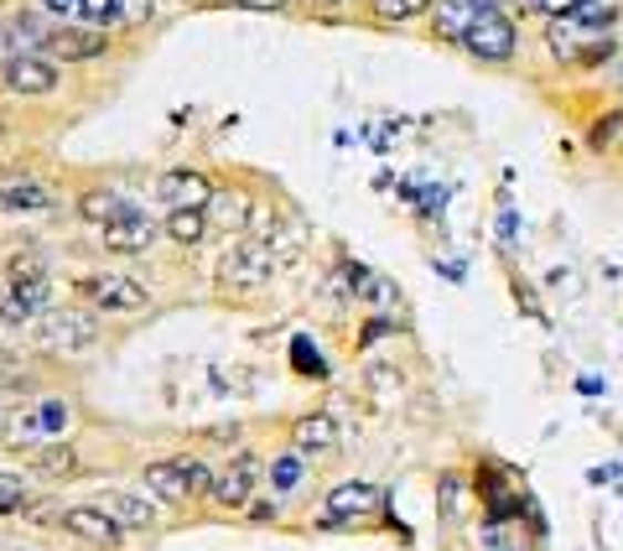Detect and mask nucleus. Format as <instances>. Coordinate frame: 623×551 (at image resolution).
<instances>
[{
  "mask_svg": "<svg viewBox=\"0 0 623 551\" xmlns=\"http://www.w3.org/2000/svg\"><path fill=\"white\" fill-rule=\"evenodd\" d=\"M270 276H276V256H270L266 240H245V235H239V240L219 256V287L235 297L266 292Z\"/></svg>",
  "mask_w": 623,
  "mask_h": 551,
  "instance_id": "1",
  "label": "nucleus"
},
{
  "mask_svg": "<svg viewBox=\"0 0 623 551\" xmlns=\"http://www.w3.org/2000/svg\"><path fill=\"white\" fill-rule=\"evenodd\" d=\"M73 297H84L89 312H104V318H125V312H141L152 302V292L125 271H89L73 281Z\"/></svg>",
  "mask_w": 623,
  "mask_h": 551,
  "instance_id": "2",
  "label": "nucleus"
},
{
  "mask_svg": "<svg viewBox=\"0 0 623 551\" xmlns=\"http://www.w3.org/2000/svg\"><path fill=\"white\" fill-rule=\"evenodd\" d=\"M37 339H42L48 354L73 360V354H89V349L100 344V318L89 308H48L37 318Z\"/></svg>",
  "mask_w": 623,
  "mask_h": 551,
  "instance_id": "3",
  "label": "nucleus"
},
{
  "mask_svg": "<svg viewBox=\"0 0 623 551\" xmlns=\"http://www.w3.org/2000/svg\"><path fill=\"white\" fill-rule=\"evenodd\" d=\"M463 52H468V58H478V63H489V69H505L509 58L520 52V27L509 21V11L484 6V17L473 21L468 37H463Z\"/></svg>",
  "mask_w": 623,
  "mask_h": 551,
  "instance_id": "4",
  "label": "nucleus"
},
{
  "mask_svg": "<svg viewBox=\"0 0 623 551\" xmlns=\"http://www.w3.org/2000/svg\"><path fill=\"white\" fill-rule=\"evenodd\" d=\"M380 505H385V495L374 484H338L333 495L322 500L318 526L322 531H354V526H370L380 516Z\"/></svg>",
  "mask_w": 623,
  "mask_h": 551,
  "instance_id": "5",
  "label": "nucleus"
},
{
  "mask_svg": "<svg viewBox=\"0 0 623 551\" xmlns=\"http://www.w3.org/2000/svg\"><path fill=\"white\" fill-rule=\"evenodd\" d=\"M266 474V458H255V453H235L224 468H214V495L208 500L224 505V510H245L255 500V484Z\"/></svg>",
  "mask_w": 623,
  "mask_h": 551,
  "instance_id": "6",
  "label": "nucleus"
},
{
  "mask_svg": "<svg viewBox=\"0 0 623 551\" xmlns=\"http://www.w3.org/2000/svg\"><path fill=\"white\" fill-rule=\"evenodd\" d=\"M52 520H58L68 536H79L84 547H100V551H120V547H125V531H120L115 520L104 516L94 500H89V505H68V510H58Z\"/></svg>",
  "mask_w": 623,
  "mask_h": 551,
  "instance_id": "7",
  "label": "nucleus"
},
{
  "mask_svg": "<svg viewBox=\"0 0 623 551\" xmlns=\"http://www.w3.org/2000/svg\"><path fill=\"white\" fill-rule=\"evenodd\" d=\"M156 198L167 208H198V214H208L214 198H219V188H214V177L198 173V167H172V173L156 177Z\"/></svg>",
  "mask_w": 623,
  "mask_h": 551,
  "instance_id": "8",
  "label": "nucleus"
},
{
  "mask_svg": "<svg viewBox=\"0 0 623 551\" xmlns=\"http://www.w3.org/2000/svg\"><path fill=\"white\" fill-rule=\"evenodd\" d=\"M58 63L52 58H42V52H27V58H6V69H0V84H6V94H21V100H42V94H52L58 89Z\"/></svg>",
  "mask_w": 623,
  "mask_h": 551,
  "instance_id": "9",
  "label": "nucleus"
},
{
  "mask_svg": "<svg viewBox=\"0 0 623 551\" xmlns=\"http://www.w3.org/2000/svg\"><path fill=\"white\" fill-rule=\"evenodd\" d=\"M100 235H104V250H115V256H146V250L162 240V225H156L146 208L131 204L120 219H110Z\"/></svg>",
  "mask_w": 623,
  "mask_h": 551,
  "instance_id": "10",
  "label": "nucleus"
},
{
  "mask_svg": "<svg viewBox=\"0 0 623 551\" xmlns=\"http://www.w3.org/2000/svg\"><path fill=\"white\" fill-rule=\"evenodd\" d=\"M291 448L302 458H322V453L343 448V422L333 412H307L297 427H291Z\"/></svg>",
  "mask_w": 623,
  "mask_h": 551,
  "instance_id": "11",
  "label": "nucleus"
},
{
  "mask_svg": "<svg viewBox=\"0 0 623 551\" xmlns=\"http://www.w3.org/2000/svg\"><path fill=\"white\" fill-rule=\"evenodd\" d=\"M52 308V281L48 287H17V281H0V323L6 328H27Z\"/></svg>",
  "mask_w": 623,
  "mask_h": 551,
  "instance_id": "12",
  "label": "nucleus"
},
{
  "mask_svg": "<svg viewBox=\"0 0 623 551\" xmlns=\"http://www.w3.org/2000/svg\"><path fill=\"white\" fill-rule=\"evenodd\" d=\"M484 6L489 0H432V37L437 42H453V48H463V37H468V27L478 17H484Z\"/></svg>",
  "mask_w": 623,
  "mask_h": 551,
  "instance_id": "13",
  "label": "nucleus"
},
{
  "mask_svg": "<svg viewBox=\"0 0 623 551\" xmlns=\"http://www.w3.org/2000/svg\"><path fill=\"white\" fill-rule=\"evenodd\" d=\"M58 208V193L37 177H21L17 183H0V214H52Z\"/></svg>",
  "mask_w": 623,
  "mask_h": 551,
  "instance_id": "14",
  "label": "nucleus"
},
{
  "mask_svg": "<svg viewBox=\"0 0 623 551\" xmlns=\"http://www.w3.org/2000/svg\"><path fill=\"white\" fill-rule=\"evenodd\" d=\"M104 48H110V37L94 32V27H52V42H48V52L63 58V63H89Z\"/></svg>",
  "mask_w": 623,
  "mask_h": 551,
  "instance_id": "15",
  "label": "nucleus"
},
{
  "mask_svg": "<svg viewBox=\"0 0 623 551\" xmlns=\"http://www.w3.org/2000/svg\"><path fill=\"white\" fill-rule=\"evenodd\" d=\"M94 505H100L104 516L115 520L120 531H146V526L156 520V505H146L141 495H125V489H104Z\"/></svg>",
  "mask_w": 623,
  "mask_h": 551,
  "instance_id": "16",
  "label": "nucleus"
},
{
  "mask_svg": "<svg viewBox=\"0 0 623 551\" xmlns=\"http://www.w3.org/2000/svg\"><path fill=\"white\" fill-rule=\"evenodd\" d=\"M73 427V412H68L63 401H37L32 412L21 416V427L11 432L17 443H32V437H63Z\"/></svg>",
  "mask_w": 623,
  "mask_h": 551,
  "instance_id": "17",
  "label": "nucleus"
},
{
  "mask_svg": "<svg viewBox=\"0 0 623 551\" xmlns=\"http://www.w3.org/2000/svg\"><path fill=\"white\" fill-rule=\"evenodd\" d=\"M146 495H156L162 505H193V489H187V474L177 458H156L146 464Z\"/></svg>",
  "mask_w": 623,
  "mask_h": 551,
  "instance_id": "18",
  "label": "nucleus"
},
{
  "mask_svg": "<svg viewBox=\"0 0 623 551\" xmlns=\"http://www.w3.org/2000/svg\"><path fill=\"white\" fill-rule=\"evenodd\" d=\"M52 42V27L42 17H11L6 27H0V48H6V58H27V52L48 48Z\"/></svg>",
  "mask_w": 623,
  "mask_h": 551,
  "instance_id": "19",
  "label": "nucleus"
},
{
  "mask_svg": "<svg viewBox=\"0 0 623 551\" xmlns=\"http://www.w3.org/2000/svg\"><path fill=\"white\" fill-rule=\"evenodd\" d=\"M588 37H598V32H582L572 17H546V48H551V58H557V63H567V69H572V58L582 52V42H588Z\"/></svg>",
  "mask_w": 623,
  "mask_h": 551,
  "instance_id": "20",
  "label": "nucleus"
},
{
  "mask_svg": "<svg viewBox=\"0 0 623 551\" xmlns=\"http://www.w3.org/2000/svg\"><path fill=\"white\" fill-rule=\"evenodd\" d=\"M364 11L374 27H411L432 11V0H364Z\"/></svg>",
  "mask_w": 623,
  "mask_h": 551,
  "instance_id": "21",
  "label": "nucleus"
},
{
  "mask_svg": "<svg viewBox=\"0 0 623 551\" xmlns=\"http://www.w3.org/2000/svg\"><path fill=\"white\" fill-rule=\"evenodd\" d=\"M162 235H167L172 245L193 250V245L208 235V214H198V208H167V219H162Z\"/></svg>",
  "mask_w": 623,
  "mask_h": 551,
  "instance_id": "22",
  "label": "nucleus"
},
{
  "mask_svg": "<svg viewBox=\"0 0 623 551\" xmlns=\"http://www.w3.org/2000/svg\"><path fill=\"white\" fill-rule=\"evenodd\" d=\"M567 17H572L582 32H613L623 21V0H577Z\"/></svg>",
  "mask_w": 623,
  "mask_h": 551,
  "instance_id": "23",
  "label": "nucleus"
},
{
  "mask_svg": "<svg viewBox=\"0 0 623 551\" xmlns=\"http://www.w3.org/2000/svg\"><path fill=\"white\" fill-rule=\"evenodd\" d=\"M125 198H120L115 188H89L84 198H79V219H84V225H110V219H120V214H125Z\"/></svg>",
  "mask_w": 623,
  "mask_h": 551,
  "instance_id": "24",
  "label": "nucleus"
},
{
  "mask_svg": "<svg viewBox=\"0 0 623 551\" xmlns=\"http://www.w3.org/2000/svg\"><path fill=\"white\" fill-rule=\"evenodd\" d=\"M270 489L276 495H291V489H302V479L312 474V458H302V453L291 448V453H281V458H270Z\"/></svg>",
  "mask_w": 623,
  "mask_h": 551,
  "instance_id": "25",
  "label": "nucleus"
},
{
  "mask_svg": "<svg viewBox=\"0 0 623 551\" xmlns=\"http://www.w3.org/2000/svg\"><path fill=\"white\" fill-rule=\"evenodd\" d=\"M6 281H17V287H48V260L37 256V250H17V256L6 260Z\"/></svg>",
  "mask_w": 623,
  "mask_h": 551,
  "instance_id": "26",
  "label": "nucleus"
},
{
  "mask_svg": "<svg viewBox=\"0 0 623 551\" xmlns=\"http://www.w3.org/2000/svg\"><path fill=\"white\" fill-rule=\"evenodd\" d=\"M79 21L94 32H110L125 21V0H79Z\"/></svg>",
  "mask_w": 623,
  "mask_h": 551,
  "instance_id": "27",
  "label": "nucleus"
},
{
  "mask_svg": "<svg viewBox=\"0 0 623 551\" xmlns=\"http://www.w3.org/2000/svg\"><path fill=\"white\" fill-rule=\"evenodd\" d=\"M619 141H623V110H608V115H598V121L588 125V146H592V152L608 156Z\"/></svg>",
  "mask_w": 623,
  "mask_h": 551,
  "instance_id": "28",
  "label": "nucleus"
},
{
  "mask_svg": "<svg viewBox=\"0 0 623 551\" xmlns=\"http://www.w3.org/2000/svg\"><path fill=\"white\" fill-rule=\"evenodd\" d=\"M32 468H37V474H48V479H68V474L79 468V458H73V448H63V443H52V448H37Z\"/></svg>",
  "mask_w": 623,
  "mask_h": 551,
  "instance_id": "29",
  "label": "nucleus"
},
{
  "mask_svg": "<svg viewBox=\"0 0 623 551\" xmlns=\"http://www.w3.org/2000/svg\"><path fill=\"white\" fill-rule=\"evenodd\" d=\"M27 489H21V484H0V516H21V510H27Z\"/></svg>",
  "mask_w": 623,
  "mask_h": 551,
  "instance_id": "30",
  "label": "nucleus"
},
{
  "mask_svg": "<svg viewBox=\"0 0 623 551\" xmlns=\"http://www.w3.org/2000/svg\"><path fill=\"white\" fill-rule=\"evenodd\" d=\"M577 0H520V11H536V17H567Z\"/></svg>",
  "mask_w": 623,
  "mask_h": 551,
  "instance_id": "31",
  "label": "nucleus"
},
{
  "mask_svg": "<svg viewBox=\"0 0 623 551\" xmlns=\"http://www.w3.org/2000/svg\"><path fill=\"white\" fill-rule=\"evenodd\" d=\"M42 6V17L52 21H79V0H37Z\"/></svg>",
  "mask_w": 623,
  "mask_h": 551,
  "instance_id": "32",
  "label": "nucleus"
},
{
  "mask_svg": "<svg viewBox=\"0 0 623 551\" xmlns=\"http://www.w3.org/2000/svg\"><path fill=\"white\" fill-rule=\"evenodd\" d=\"M608 79H613V94H619V100H623V52H619V58H613V63H608Z\"/></svg>",
  "mask_w": 623,
  "mask_h": 551,
  "instance_id": "33",
  "label": "nucleus"
},
{
  "mask_svg": "<svg viewBox=\"0 0 623 551\" xmlns=\"http://www.w3.org/2000/svg\"><path fill=\"white\" fill-rule=\"evenodd\" d=\"M312 6H318V11H338V6H343V0H312Z\"/></svg>",
  "mask_w": 623,
  "mask_h": 551,
  "instance_id": "34",
  "label": "nucleus"
}]
</instances>
